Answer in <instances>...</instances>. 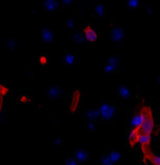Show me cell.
<instances>
[{
    "label": "cell",
    "mask_w": 160,
    "mask_h": 165,
    "mask_svg": "<svg viewBox=\"0 0 160 165\" xmlns=\"http://www.w3.org/2000/svg\"><path fill=\"white\" fill-rule=\"evenodd\" d=\"M98 111L100 114V117L103 120H106V121L110 120L115 115V108L109 103L101 104Z\"/></svg>",
    "instance_id": "1"
},
{
    "label": "cell",
    "mask_w": 160,
    "mask_h": 165,
    "mask_svg": "<svg viewBox=\"0 0 160 165\" xmlns=\"http://www.w3.org/2000/svg\"><path fill=\"white\" fill-rule=\"evenodd\" d=\"M125 31L122 28H114L110 32V40L115 43H119L125 40Z\"/></svg>",
    "instance_id": "2"
},
{
    "label": "cell",
    "mask_w": 160,
    "mask_h": 165,
    "mask_svg": "<svg viewBox=\"0 0 160 165\" xmlns=\"http://www.w3.org/2000/svg\"><path fill=\"white\" fill-rule=\"evenodd\" d=\"M84 37L85 40L89 42H94L98 40V33L91 25H87L84 28Z\"/></svg>",
    "instance_id": "3"
},
{
    "label": "cell",
    "mask_w": 160,
    "mask_h": 165,
    "mask_svg": "<svg viewBox=\"0 0 160 165\" xmlns=\"http://www.w3.org/2000/svg\"><path fill=\"white\" fill-rule=\"evenodd\" d=\"M142 133L139 128H133L132 130H131L128 133V143L130 144V145H134L137 143H139V134Z\"/></svg>",
    "instance_id": "4"
},
{
    "label": "cell",
    "mask_w": 160,
    "mask_h": 165,
    "mask_svg": "<svg viewBox=\"0 0 160 165\" xmlns=\"http://www.w3.org/2000/svg\"><path fill=\"white\" fill-rule=\"evenodd\" d=\"M40 38L41 40L45 42H52L53 41V32L48 27H44L40 31Z\"/></svg>",
    "instance_id": "5"
},
{
    "label": "cell",
    "mask_w": 160,
    "mask_h": 165,
    "mask_svg": "<svg viewBox=\"0 0 160 165\" xmlns=\"http://www.w3.org/2000/svg\"><path fill=\"white\" fill-rule=\"evenodd\" d=\"M44 8L47 12H54L58 9L59 3L57 0H45L44 1Z\"/></svg>",
    "instance_id": "6"
},
{
    "label": "cell",
    "mask_w": 160,
    "mask_h": 165,
    "mask_svg": "<svg viewBox=\"0 0 160 165\" xmlns=\"http://www.w3.org/2000/svg\"><path fill=\"white\" fill-rule=\"evenodd\" d=\"M61 93H62V88L59 86H53L47 90V96H48L49 99L52 100L58 98Z\"/></svg>",
    "instance_id": "7"
},
{
    "label": "cell",
    "mask_w": 160,
    "mask_h": 165,
    "mask_svg": "<svg viewBox=\"0 0 160 165\" xmlns=\"http://www.w3.org/2000/svg\"><path fill=\"white\" fill-rule=\"evenodd\" d=\"M143 119H144V114L139 113L138 114H136L135 116H133V118L131 119V126H132L133 128H140V126L142 125V122H143Z\"/></svg>",
    "instance_id": "8"
},
{
    "label": "cell",
    "mask_w": 160,
    "mask_h": 165,
    "mask_svg": "<svg viewBox=\"0 0 160 165\" xmlns=\"http://www.w3.org/2000/svg\"><path fill=\"white\" fill-rule=\"evenodd\" d=\"M150 141H151V135L147 134V133H143L142 132L139 134V143L142 144V148L146 147L149 145Z\"/></svg>",
    "instance_id": "9"
},
{
    "label": "cell",
    "mask_w": 160,
    "mask_h": 165,
    "mask_svg": "<svg viewBox=\"0 0 160 165\" xmlns=\"http://www.w3.org/2000/svg\"><path fill=\"white\" fill-rule=\"evenodd\" d=\"M117 93L121 98H124L126 100L130 97V90L126 85H120L117 89Z\"/></svg>",
    "instance_id": "10"
},
{
    "label": "cell",
    "mask_w": 160,
    "mask_h": 165,
    "mask_svg": "<svg viewBox=\"0 0 160 165\" xmlns=\"http://www.w3.org/2000/svg\"><path fill=\"white\" fill-rule=\"evenodd\" d=\"M75 159H76L78 161H86L89 159V155L85 150L80 149L76 152V154H75Z\"/></svg>",
    "instance_id": "11"
},
{
    "label": "cell",
    "mask_w": 160,
    "mask_h": 165,
    "mask_svg": "<svg viewBox=\"0 0 160 165\" xmlns=\"http://www.w3.org/2000/svg\"><path fill=\"white\" fill-rule=\"evenodd\" d=\"M85 116L89 120L95 121L100 116V114H99L98 110H88L85 114Z\"/></svg>",
    "instance_id": "12"
},
{
    "label": "cell",
    "mask_w": 160,
    "mask_h": 165,
    "mask_svg": "<svg viewBox=\"0 0 160 165\" xmlns=\"http://www.w3.org/2000/svg\"><path fill=\"white\" fill-rule=\"evenodd\" d=\"M108 64L110 65L114 70H116L120 67V60H119V58L116 56H110L108 58Z\"/></svg>",
    "instance_id": "13"
},
{
    "label": "cell",
    "mask_w": 160,
    "mask_h": 165,
    "mask_svg": "<svg viewBox=\"0 0 160 165\" xmlns=\"http://www.w3.org/2000/svg\"><path fill=\"white\" fill-rule=\"evenodd\" d=\"M72 38H73V41L75 42H77V43H82V42H84V41H85V37H84L83 35H82L80 32L74 33Z\"/></svg>",
    "instance_id": "14"
},
{
    "label": "cell",
    "mask_w": 160,
    "mask_h": 165,
    "mask_svg": "<svg viewBox=\"0 0 160 165\" xmlns=\"http://www.w3.org/2000/svg\"><path fill=\"white\" fill-rule=\"evenodd\" d=\"M95 11H96V13L98 14V16H99V17H104V15H105V8H104V7H103L102 4L97 5Z\"/></svg>",
    "instance_id": "15"
},
{
    "label": "cell",
    "mask_w": 160,
    "mask_h": 165,
    "mask_svg": "<svg viewBox=\"0 0 160 165\" xmlns=\"http://www.w3.org/2000/svg\"><path fill=\"white\" fill-rule=\"evenodd\" d=\"M109 156H110V160H111L112 161H114V163H115V162H117V161H119V160H121V155H120L118 152H115V151L110 152Z\"/></svg>",
    "instance_id": "16"
},
{
    "label": "cell",
    "mask_w": 160,
    "mask_h": 165,
    "mask_svg": "<svg viewBox=\"0 0 160 165\" xmlns=\"http://www.w3.org/2000/svg\"><path fill=\"white\" fill-rule=\"evenodd\" d=\"M65 61L68 65H73L75 62V55L72 54H69L65 56Z\"/></svg>",
    "instance_id": "17"
},
{
    "label": "cell",
    "mask_w": 160,
    "mask_h": 165,
    "mask_svg": "<svg viewBox=\"0 0 160 165\" xmlns=\"http://www.w3.org/2000/svg\"><path fill=\"white\" fill-rule=\"evenodd\" d=\"M148 157L150 158V160H152V162L155 165H160V156H155V155H152L148 153Z\"/></svg>",
    "instance_id": "18"
},
{
    "label": "cell",
    "mask_w": 160,
    "mask_h": 165,
    "mask_svg": "<svg viewBox=\"0 0 160 165\" xmlns=\"http://www.w3.org/2000/svg\"><path fill=\"white\" fill-rule=\"evenodd\" d=\"M100 162L102 164H106V165H112V164H114V162L112 161L110 158V156H103L101 159H100Z\"/></svg>",
    "instance_id": "19"
},
{
    "label": "cell",
    "mask_w": 160,
    "mask_h": 165,
    "mask_svg": "<svg viewBox=\"0 0 160 165\" xmlns=\"http://www.w3.org/2000/svg\"><path fill=\"white\" fill-rule=\"evenodd\" d=\"M48 61H49L48 57H47V55H44V54L40 55V58H39V62H40V65L41 67L47 66V64H48Z\"/></svg>",
    "instance_id": "20"
},
{
    "label": "cell",
    "mask_w": 160,
    "mask_h": 165,
    "mask_svg": "<svg viewBox=\"0 0 160 165\" xmlns=\"http://www.w3.org/2000/svg\"><path fill=\"white\" fill-rule=\"evenodd\" d=\"M127 5L130 8H136L139 5V0H127Z\"/></svg>",
    "instance_id": "21"
},
{
    "label": "cell",
    "mask_w": 160,
    "mask_h": 165,
    "mask_svg": "<svg viewBox=\"0 0 160 165\" xmlns=\"http://www.w3.org/2000/svg\"><path fill=\"white\" fill-rule=\"evenodd\" d=\"M114 71V68H112L110 65H109L108 63H107V65L104 67V71H105V73H111Z\"/></svg>",
    "instance_id": "22"
},
{
    "label": "cell",
    "mask_w": 160,
    "mask_h": 165,
    "mask_svg": "<svg viewBox=\"0 0 160 165\" xmlns=\"http://www.w3.org/2000/svg\"><path fill=\"white\" fill-rule=\"evenodd\" d=\"M65 163L68 165H76L78 163V160L76 159H68L65 161Z\"/></svg>",
    "instance_id": "23"
},
{
    "label": "cell",
    "mask_w": 160,
    "mask_h": 165,
    "mask_svg": "<svg viewBox=\"0 0 160 165\" xmlns=\"http://www.w3.org/2000/svg\"><path fill=\"white\" fill-rule=\"evenodd\" d=\"M6 44H7V46L9 48V49H12V48L15 47V41L13 40H9V41H6Z\"/></svg>",
    "instance_id": "24"
},
{
    "label": "cell",
    "mask_w": 160,
    "mask_h": 165,
    "mask_svg": "<svg viewBox=\"0 0 160 165\" xmlns=\"http://www.w3.org/2000/svg\"><path fill=\"white\" fill-rule=\"evenodd\" d=\"M67 26L69 28H73L75 26L74 21L72 20V19H68V20H67Z\"/></svg>",
    "instance_id": "25"
},
{
    "label": "cell",
    "mask_w": 160,
    "mask_h": 165,
    "mask_svg": "<svg viewBox=\"0 0 160 165\" xmlns=\"http://www.w3.org/2000/svg\"><path fill=\"white\" fill-rule=\"evenodd\" d=\"M87 128L90 130H95V125H94V123L90 120L88 123H87Z\"/></svg>",
    "instance_id": "26"
},
{
    "label": "cell",
    "mask_w": 160,
    "mask_h": 165,
    "mask_svg": "<svg viewBox=\"0 0 160 165\" xmlns=\"http://www.w3.org/2000/svg\"><path fill=\"white\" fill-rule=\"evenodd\" d=\"M54 144L55 145H61L62 144V139L61 138H57L54 141Z\"/></svg>",
    "instance_id": "27"
},
{
    "label": "cell",
    "mask_w": 160,
    "mask_h": 165,
    "mask_svg": "<svg viewBox=\"0 0 160 165\" xmlns=\"http://www.w3.org/2000/svg\"><path fill=\"white\" fill-rule=\"evenodd\" d=\"M146 12H147V13H148V14H152V13H153V11H152L151 8H150L149 6H147V7H146Z\"/></svg>",
    "instance_id": "28"
},
{
    "label": "cell",
    "mask_w": 160,
    "mask_h": 165,
    "mask_svg": "<svg viewBox=\"0 0 160 165\" xmlns=\"http://www.w3.org/2000/svg\"><path fill=\"white\" fill-rule=\"evenodd\" d=\"M72 1H73V0H62V2H63L64 4H67V5L72 3Z\"/></svg>",
    "instance_id": "29"
},
{
    "label": "cell",
    "mask_w": 160,
    "mask_h": 165,
    "mask_svg": "<svg viewBox=\"0 0 160 165\" xmlns=\"http://www.w3.org/2000/svg\"><path fill=\"white\" fill-rule=\"evenodd\" d=\"M157 81H158V84H160V77H158V79H157Z\"/></svg>",
    "instance_id": "30"
}]
</instances>
